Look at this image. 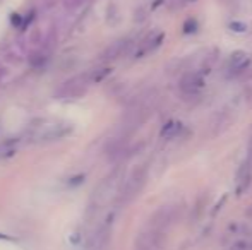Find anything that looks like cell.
Instances as JSON below:
<instances>
[{
  "mask_svg": "<svg viewBox=\"0 0 252 250\" xmlns=\"http://www.w3.org/2000/svg\"><path fill=\"white\" fill-rule=\"evenodd\" d=\"M247 165L252 168V137H251V140H249V146H247Z\"/></svg>",
  "mask_w": 252,
  "mask_h": 250,
  "instance_id": "8fae6325",
  "label": "cell"
},
{
  "mask_svg": "<svg viewBox=\"0 0 252 250\" xmlns=\"http://www.w3.org/2000/svg\"><path fill=\"white\" fill-rule=\"evenodd\" d=\"M204 89V76L196 70H186L180 79V91L184 98H199Z\"/></svg>",
  "mask_w": 252,
  "mask_h": 250,
  "instance_id": "6da1fadb",
  "label": "cell"
},
{
  "mask_svg": "<svg viewBox=\"0 0 252 250\" xmlns=\"http://www.w3.org/2000/svg\"><path fill=\"white\" fill-rule=\"evenodd\" d=\"M252 184V168L247 165V161H244L240 165V168L237 170V177H235V192L237 195H242L247 192V189Z\"/></svg>",
  "mask_w": 252,
  "mask_h": 250,
  "instance_id": "8992f818",
  "label": "cell"
},
{
  "mask_svg": "<svg viewBox=\"0 0 252 250\" xmlns=\"http://www.w3.org/2000/svg\"><path fill=\"white\" fill-rule=\"evenodd\" d=\"M163 41V33H153L150 38H148L146 41H144V45L141 47L139 50V55H144V54H151V52H155L156 48L161 45Z\"/></svg>",
  "mask_w": 252,
  "mask_h": 250,
  "instance_id": "ba28073f",
  "label": "cell"
},
{
  "mask_svg": "<svg viewBox=\"0 0 252 250\" xmlns=\"http://www.w3.org/2000/svg\"><path fill=\"white\" fill-rule=\"evenodd\" d=\"M179 218V207L177 206H165L155 214L151 223V230L165 233V230Z\"/></svg>",
  "mask_w": 252,
  "mask_h": 250,
  "instance_id": "7a4b0ae2",
  "label": "cell"
},
{
  "mask_svg": "<svg viewBox=\"0 0 252 250\" xmlns=\"http://www.w3.org/2000/svg\"><path fill=\"white\" fill-rule=\"evenodd\" d=\"M192 2H196V0H172V2H170V9L182 10V9H186L187 5H190Z\"/></svg>",
  "mask_w": 252,
  "mask_h": 250,
  "instance_id": "9c48e42d",
  "label": "cell"
},
{
  "mask_svg": "<svg viewBox=\"0 0 252 250\" xmlns=\"http://www.w3.org/2000/svg\"><path fill=\"white\" fill-rule=\"evenodd\" d=\"M247 216H249L251 220H252V206L249 207V209H247Z\"/></svg>",
  "mask_w": 252,
  "mask_h": 250,
  "instance_id": "7c38bea8",
  "label": "cell"
},
{
  "mask_svg": "<svg viewBox=\"0 0 252 250\" xmlns=\"http://www.w3.org/2000/svg\"><path fill=\"white\" fill-rule=\"evenodd\" d=\"M144 182H146V171L144 170L134 171L129 180H127L126 187H124V194H122L124 199L129 200V199H132V197H136L137 194H139V190L143 189Z\"/></svg>",
  "mask_w": 252,
  "mask_h": 250,
  "instance_id": "5b68a950",
  "label": "cell"
},
{
  "mask_svg": "<svg viewBox=\"0 0 252 250\" xmlns=\"http://www.w3.org/2000/svg\"><path fill=\"white\" fill-rule=\"evenodd\" d=\"M230 250H252V242L240 240V242H237L235 245H232Z\"/></svg>",
  "mask_w": 252,
  "mask_h": 250,
  "instance_id": "30bf717a",
  "label": "cell"
},
{
  "mask_svg": "<svg viewBox=\"0 0 252 250\" xmlns=\"http://www.w3.org/2000/svg\"><path fill=\"white\" fill-rule=\"evenodd\" d=\"M136 250H163V233L150 230L137 238Z\"/></svg>",
  "mask_w": 252,
  "mask_h": 250,
  "instance_id": "277c9868",
  "label": "cell"
},
{
  "mask_svg": "<svg viewBox=\"0 0 252 250\" xmlns=\"http://www.w3.org/2000/svg\"><path fill=\"white\" fill-rule=\"evenodd\" d=\"M182 132H184V125L177 120H172V122H168V124H165V127L161 129V137L166 140H172V139H177Z\"/></svg>",
  "mask_w": 252,
  "mask_h": 250,
  "instance_id": "52a82bcc",
  "label": "cell"
},
{
  "mask_svg": "<svg viewBox=\"0 0 252 250\" xmlns=\"http://www.w3.org/2000/svg\"><path fill=\"white\" fill-rule=\"evenodd\" d=\"M251 65V55L247 54V52H233L232 55L228 57V60H226V76L228 77H237L240 76V74L244 72V70H247Z\"/></svg>",
  "mask_w": 252,
  "mask_h": 250,
  "instance_id": "3957f363",
  "label": "cell"
}]
</instances>
